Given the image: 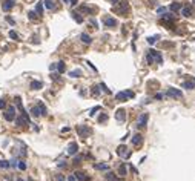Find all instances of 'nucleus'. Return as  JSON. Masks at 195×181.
<instances>
[{
  "label": "nucleus",
  "mask_w": 195,
  "mask_h": 181,
  "mask_svg": "<svg viewBox=\"0 0 195 181\" xmlns=\"http://www.w3.org/2000/svg\"><path fill=\"white\" fill-rule=\"evenodd\" d=\"M117 155H118L120 158H123V160H128V158L131 157V150L128 149V146L120 144V146L117 148Z\"/></svg>",
  "instance_id": "obj_1"
},
{
  "label": "nucleus",
  "mask_w": 195,
  "mask_h": 181,
  "mask_svg": "<svg viewBox=\"0 0 195 181\" xmlns=\"http://www.w3.org/2000/svg\"><path fill=\"white\" fill-rule=\"evenodd\" d=\"M128 98H134V92L132 91H121V92L115 94V100L117 101H126Z\"/></svg>",
  "instance_id": "obj_2"
},
{
  "label": "nucleus",
  "mask_w": 195,
  "mask_h": 181,
  "mask_svg": "<svg viewBox=\"0 0 195 181\" xmlns=\"http://www.w3.org/2000/svg\"><path fill=\"white\" fill-rule=\"evenodd\" d=\"M117 5H118V8H115V11H117L118 14H123V16H126V14L129 12V5H128V2H125V0H120Z\"/></svg>",
  "instance_id": "obj_3"
},
{
  "label": "nucleus",
  "mask_w": 195,
  "mask_h": 181,
  "mask_svg": "<svg viewBox=\"0 0 195 181\" xmlns=\"http://www.w3.org/2000/svg\"><path fill=\"white\" fill-rule=\"evenodd\" d=\"M3 117H5L6 121H12V120L16 118V108H14V106H9L8 109H5Z\"/></svg>",
  "instance_id": "obj_4"
},
{
  "label": "nucleus",
  "mask_w": 195,
  "mask_h": 181,
  "mask_svg": "<svg viewBox=\"0 0 195 181\" xmlns=\"http://www.w3.org/2000/svg\"><path fill=\"white\" fill-rule=\"evenodd\" d=\"M166 97H174V98H183V92L175 88H169L166 92Z\"/></svg>",
  "instance_id": "obj_5"
},
{
  "label": "nucleus",
  "mask_w": 195,
  "mask_h": 181,
  "mask_svg": "<svg viewBox=\"0 0 195 181\" xmlns=\"http://www.w3.org/2000/svg\"><path fill=\"white\" fill-rule=\"evenodd\" d=\"M147 120H149V114L147 112H145V114H141V115L138 117V120H137V128H146L147 124Z\"/></svg>",
  "instance_id": "obj_6"
},
{
  "label": "nucleus",
  "mask_w": 195,
  "mask_h": 181,
  "mask_svg": "<svg viewBox=\"0 0 195 181\" xmlns=\"http://www.w3.org/2000/svg\"><path fill=\"white\" fill-rule=\"evenodd\" d=\"M91 132H92V131H91L88 126H83V124H81V126H77V133L80 135L81 138H86Z\"/></svg>",
  "instance_id": "obj_7"
},
{
  "label": "nucleus",
  "mask_w": 195,
  "mask_h": 181,
  "mask_svg": "<svg viewBox=\"0 0 195 181\" xmlns=\"http://www.w3.org/2000/svg\"><path fill=\"white\" fill-rule=\"evenodd\" d=\"M151 55H152V58H154V62H157V63H163V55L158 52V51H155V49H149L147 51Z\"/></svg>",
  "instance_id": "obj_8"
},
{
  "label": "nucleus",
  "mask_w": 195,
  "mask_h": 181,
  "mask_svg": "<svg viewBox=\"0 0 195 181\" xmlns=\"http://www.w3.org/2000/svg\"><path fill=\"white\" fill-rule=\"evenodd\" d=\"M103 23H105L106 28H114V26H117V20H115L114 17H109V16L103 18Z\"/></svg>",
  "instance_id": "obj_9"
},
{
  "label": "nucleus",
  "mask_w": 195,
  "mask_h": 181,
  "mask_svg": "<svg viewBox=\"0 0 195 181\" xmlns=\"http://www.w3.org/2000/svg\"><path fill=\"white\" fill-rule=\"evenodd\" d=\"M194 6H191V5H189V6H184V8H181V14H183V16L184 17H192L194 16Z\"/></svg>",
  "instance_id": "obj_10"
},
{
  "label": "nucleus",
  "mask_w": 195,
  "mask_h": 181,
  "mask_svg": "<svg viewBox=\"0 0 195 181\" xmlns=\"http://www.w3.org/2000/svg\"><path fill=\"white\" fill-rule=\"evenodd\" d=\"M14 3H16V0H5V2H3V5H2V9H3L5 12H8V11H11V9H12Z\"/></svg>",
  "instance_id": "obj_11"
},
{
  "label": "nucleus",
  "mask_w": 195,
  "mask_h": 181,
  "mask_svg": "<svg viewBox=\"0 0 195 181\" xmlns=\"http://www.w3.org/2000/svg\"><path fill=\"white\" fill-rule=\"evenodd\" d=\"M77 152H79V144L74 141V143H71L68 146V155H75Z\"/></svg>",
  "instance_id": "obj_12"
},
{
  "label": "nucleus",
  "mask_w": 195,
  "mask_h": 181,
  "mask_svg": "<svg viewBox=\"0 0 195 181\" xmlns=\"http://www.w3.org/2000/svg\"><path fill=\"white\" fill-rule=\"evenodd\" d=\"M74 177H75V180H79V181H89V177L84 172H81V170H77L74 173Z\"/></svg>",
  "instance_id": "obj_13"
},
{
  "label": "nucleus",
  "mask_w": 195,
  "mask_h": 181,
  "mask_svg": "<svg viewBox=\"0 0 195 181\" xmlns=\"http://www.w3.org/2000/svg\"><path fill=\"white\" fill-rule=\"evenodd\" d=\"M132 144H134V146H141V144H143V137H141L140 133H135V135L132 137Z\"/></svg>",
  "instance_id": "obj_14"
},
{
  "label": "nucleus",
  "mask_w": 195,
  "mask_h": 181,
  "mask_svg": "<svg viewBox=\"0 0 195 181\" xmlns=\"http://www.w3.org/2000/svg\"><path fill=\"white\" fill-rule=\"evenodd\" d=\"M115 118H117L118 121H125V120H126V111H125V109H118V111L115 112Z\"/></svg>",
  "instance_id": "obj_15"
},
{
  "label": "nucleus",
  "mask_w": 195,
  "mask_h": 181,
  "mask_svg": "<svg viewBox=\"0 0 195 181\" xmlns=\"http://www.w3.org/2000/svg\"><path fill=\"white\" fill-rule=\"evenodd\" d=\"M80 40L84 43V45H91V43H92V37H91V35H88V34H84V32L80 35Z\"/></svg>",
  "instance_id": "obj_16"
},
{
  "label": "nucleus",
  "mask_w": 195,
  "mask_h": 181,
  "mask_svg": "<svg viewBox=\"0 0 195 181\" xmlns=\"http://www.w3.org/2000/svg\"><path fill=\"white\" fill-rule=\"evenodd\" d=\"M43 88V83L38 82V80H34V82H31V89L32 91H38V89H42Z\"/></svg>",
  "instance_id": "obj_17"
},
{
  "label": "nucleus",
  "mask_w": 195,
  "mask_h": 181,
  "mask_svg": "<svg viewBox=\"0 0 195 181\" xmlns=\"http://www.w3.org/2000/svg\"><path fill=\"white\" fill-rule=\"evenodd\" d=\"M80 11L84 12V14H94V12H95V8H89V6L83 5V6H80Z\"/></svg>",
  "instance_id": "obj_18"
},
{
  "label": "nucleus",
  "mask_w": 195,
  "mask_h": 181,
  "mask_svg": "<svg viewBox=\"0 0 195 181\" xmlns=\"http://www.w3.org/2000/svg\"><path fill=\"white\" fill-rule=\"evenodd\" d=\"M181 8H183V6H181V3H178V2H174V3H171V6H169V9H171L172 12H177Z\"/></svg>",
  "instance_id": "obj_19"
},
{
  "label": "nucleus",
  "mask_w": 195,
  "mask_h": 181,
  "mask_svg": "<svg viewBox=\"0 0 195 181\" xmlns=\"http://www.w3.org/2000/svg\"><path fill=\"white\" fill-rule=\"evenodd\" d=\"M55 69H57V72H58V74H63V72H65V69H66L65 62H58V63H55Z\"/></svg>",
  "instance_id": "obj_20"
},
{
  "label": "nucleus",
  "mask_w": 195,
  "mask_h": 181,
  "mask_svg": "<svg viewBox=\"0 0 195 181\" xmlns=\"http://www.w3.org/2000/svg\"><path fill=\"white\" fill-rule=\"evenodd\" d=\"M37 106H38V109H40V115H46L48 109H46L45 103H43V101H38V103H37Z\"/></svg>",
  "instance_id": "obj_21"
},
{
  "label": "nucleus",
  "mask_w": 195,
  "mask_h": 181,
  "mask_svg": "<svg viewBox=\"0 0 195 181\" xmlns=\"http://www.w3.org/2000/svg\"><path fill=\"white\" fill-rule=\"evenodd\" d=\"M43 6H46V9H55V2L54 0H45Z\"/></svg>",
  "instance_id": "obj_22"
},
{
  "label": "nucleus",
  "mask_w": 195,
  "mask_h": 181,
  "mask_svg": "<svg viewBox=\"0 0 195 181\" xmlns=\"http://www.w3.org/2000/svg\"><path fill=\"white\" fill-rule=\"evenodd\" d=\"M29 114H31L32 117H42V115H40V109H38V106H37V104L32 106V108L29 109Z\"/></svg>",
  "instance_id": "obj_23"
},
{
  "label": "nucleus",
  "mask_w": 195,
  "mask_h": 181,
  "mask_svg": "<svg viewBox=\"0 0 195 181\" xmlns=\"http://www.w3.org/2000/svg\"><path fill=\"white\" fill-rule=\"evenodd\" d=\"M126 173H128V169H126V163H123V164L118 167V175H120V177H126Z\"/></svg>",
  "instance_id": "obj_24"
},
{
  "label": "nucleus",
  "mask_w": 195,
  "mask_h": 181,
  "mask_svg": "<svg viewBox=\"0 0 195 181\" xmlns=\"http://www.w3.org/2000/svg\"><path fill=\"white\" fill-rule=\"evenodd\" d=\"M35 12H37V16H43V2H38L35 5Z\"/></svg>",
  "instance_id": "obj_25"
},
{
  "label": "nucleus",
  "mask_w": 195,
  "mask_h": 181,
  "mask_svg": "<svg viewBox=\"0 0 195 181\" xmlns=\"http://www.w3.org/2000/svg\"><path fill=\"white\" fill-rule=\"evenodd\" d=\"M71 17H72L77 23H83V17H81L80 12H71Z\"/></svg>",
  "instance_id": "obj_26"
},
{
  "label": "nucleus",
  "mask_w": 195,
  "mask_h": 181,
  "mask_svg": "<svg viewBox=\"0 0 195 181\" xmlns=\"http://www.w3.org/2000/svg\"><path fill=\"white\" fill-rule=\"evenodd\" d=\"M16 124H17V126H26V124H29V121H26L23 117L20 115V117L16 120Z\"/></svg>",
  "instance_id": "obj_27"
},
{
  "label": "nucleus",
  "mask_w": 195,
  "mask_h": 181,
  "mask_svg": "<svg viewBox=\"0 0 195 181\" xmlns=\"http://www.w3.org/2000/svg\"><path fill=\"white\" fill-rule=\"evenodd\" d=\"M69 77H72V78H79V77H81V69H74V71H71V72H69Z\"/></svg>",
  "instance_id": "obj_28"
},
{
  "label": "nucleus",
  "mask_w": 195,
  "mask_h": 181,
  "mask_svg": "<svg viewBox=\"0 0 195 181\" xmlns=\"http://www.w3.org/2000/svg\"><path fill=\"white\" fill-rule=\"evenodd\" d=\"M161 18L163 22H172V20H175V16L174 14H163Z\"/></svg>",
  "instance_id": "obj_29"
},
{
  "label": "nucleus",
  "mask_w": 195,
  "mask_h": 181,
  "mask_svg": "<svg viewBox=\"0 0 195 181\" xmlns=\"http://www.w3.org/2000/svg\"><path fill=\"white\" fill-rule=\"evenodd\" d=\"M9 167H11V161L0 160V169H9Z\"/></svg>",
  "instance_id": "obj_30"
},
{
  "label": "nucleus",
  "mask_w": 195,
  "mask_h": 181,
  "mask_svg": "<svg viewBox=\"0 0 195 181\" xmlns=\"http://www.w3.org/2000/svg\"><path fill=\"white\" fill-rule=\"evenodd\" d=\"M94 167L97 169V170H108L109 167H108V164H105V163H98V164H94Z\"/></svg>",
  "instance_id": "obj_31"
},
{
  "label": "nucleus",
  "mask_w": 195,
  "mask_h": 181,
  "mask_svg": "<svg viewBox=\"0 0 195 181\" xmlns=\"http://www.w3.org/2000/svg\"><path fill=\"white\" fill-rule=\"evenodd\" d=\"M158 38H160V35H152V37H147V43H149V45H154Z\"/></svg>",
  "instance_id": "obj_32"
},
{
  "label": "nucleus",
  "mask_w": 195,
  "mask_h": 181,
  "mask_svg": "<svg viewBox=\"0 0 195 181\" xmlns=\"http://www.w3.org/2000/svg\"><path fill=\"white\" fill-rule=\"evenodd\" d=\"M106 180L108 181H117V177H115V173H112V172H108V173H106Z\"/></svg>",
  "instance_id": "obj_33"
},
{
  "label": "nucleus",
  "mask_w": 195,
  "mask_h": 181,
  "mask_svg": "<svg viewBox=\"0 0 195 181\" xmlns=\"http://www.w3.org/2000/svg\"><path fill=\"white\" fill-rule=\"evenodd\" d=\"M98 86H100V89H101V91H103L105 94H111V89H108V86H106L105 83H100Z\"/></svg>",
  "instance_id": "obj_34"
},
{
  "label": "nucleus",
  "mask_w": 195,
  "mask_h": 181,
  "mask_svg": "<svg viewBox=\"0 0 195 181\" xmlns=\"http://www.w3.org/2000/svg\"><path fill=\"white\" fill-rule=\"evenodd\" d=\"M195 83H191V82H183V88L184 89H194Z\"/></svg>",
  "instance_id": "obj_35"
},
{
  "label": "nucleus",
  "mask_w": 195,
  "mask_h": 181,
  "mask_svg": "<svg viewBox=\"0 0 195 181\" xmlns=\"http://www.w3.org/2000/svg\"><path fill=\"white\" fill-rule=\"evenodd\" d=\"M91 92H92V95H95V97H97V95H100V86H92V91H91Z\"/></svg>",
  "instance_id": "obj_36"
},
{
  "label": "nucleus",
  "mask_w": 195,
  "mask_h": 181,
  "mask_svg": "<svg viewBox=\"0 0 195 181\" xmlns=\"http://www.w3.org/2000/svg\"><path fill=\"white\" fill-rule=\"evenodd\" d=\"M17 167H18L20 170H25V169H26V163L20 160V161H17Z\"/></svg>",
  "instance_id": "obj_37"
},
{
  "label": "nucleus",
  "mask_w": 195,
  "mask_h": 181,
  "mask_svg": "<svg viewBox=\"0 0 195 181\" xmlns=\"http://www.w3.org/2000/svg\"><path fill=\"white\" fill-rule=\"evenodd\" d=\"M106 120H108V114H105V112H103L101 115L98 117V123H105Z\"/></svg>",
  "instance_id": "obj_38"
},
{
  "label": "nucleus",
  "mask_w": 195,
  "mask_h": 181,
  "mask_svg": "<svg viewBox=\"0 0 195 181\" xmlns=\"http://www.w3.org/2000/svg\"><path fill=\"white\" fill-rule=\"evenodd\" d=\"M28 17H29V20H37V12H34V11H29L28 12Z\"/></svg>",
  "instance_id": "obj_39"
},
{
  "label": "nucleus",
  "mask_w": 195,
  "mask_h": 181,
  "mask_svg": "<svg viewBox=\"0 0 195 181\" xmlns=\"http://www.w3.org/2000/svg\"><path fill=\"white\" fill-rule=\"evenodd\" d=\"M146 62H147V65H152V63H154V58H152V55H151L149 52H146Z\"/></svg>",
  "instance_id": "obj_40"
},
{
  "label": "nucleus",
  "mask_w": 195,
  "mask_h": 181,
  "mask_svg": "<svg viewBox=\"0 0 195 181\" xmlns=\"http://www.w3.org/2000/svg\"><path fill=\"white\" fill-rule=\"evenodd\" d=\"M9 37L12 38V40H18V34L16 31H9Z\"/></svg>",
  "instance_id": "obj_41"
},
{
  "label": "nucleus",
  "mask_w": 195,
  "mask_h": 181,
  "mask_svg": "<svg viewBox=\"0 0 195 181\" xmlns=\"http://www.w3.org/2000/svg\"><path fill=\"white\" fill-rule=\"evenodd\" d=\"M98 111H100V106H95V108H92V109H91V114H89V115H91V117L95 115V112H98Z\"/></svg>",
  "instance_id": "obj_42"
},
{
  "label": "nucleus",
  "mask_w": 195,
  "mask_h": 181,
  "mask_svg": "<svg viewBox=\"0 0 195 181\" xmlns=\"http://www.w3.org/2000/svg\"><path fill=\"white\" fill-rule=\"evenodd\" d=\"M0 109H6V101L3 98H0Z\"/></svg>",
  "instance_id": "obj_43"
},
{
  "label": "nucleus",
  "mask_w": 195,
  "mask_h": 181,
  "mask_svg": "<svg viewBox=\"0 0 195 181\" xmlns=\"http://www.w3.org/2000/svg\"><path fill=\"white\" fill-rule=\"evenodd\" d=\"M164 11H166L164 6H158V8H157V12H158V14H164Z\"/></svg>",
  "instance_id": "obj_44"
},
{
  "label": "nucleus",
  "mask_w": 195,
  "mask_h": 181,
  "mask_svg": "<svg viewBox=\"0 0 195 181\" xmlns=\"http://www.w3.org/2000/svg\"><path fill=\"white\" fill-rule=\"evenodd\" d=\"M89 23H91V25H92L94 28H98V23H97V20H94V18H91V20H89Z\"/></svg>",
  "instance_id": "obj_45"
},
{
  "label": "nucleus",
  "mask_w": 195,
  "mask_h": 181,
  "mask_svg": "<svg viewBox=\"0 0 195 181\" xmlns=\"http://www.w3.org/2000/svg\"><path fill=\"white\" fill-rule=\"evenodd\" d=\"M57 166H58L60 169H65V167H66V161H63V160H62V161H58V164H57Z\"/></svg>",
  "instance_id": "obj_46"
},
{
  "label": "nucleus",
  "mask_w": 195,
  "mask_h": 181,
  "mask_svg": "<svg viewBox=\"0 0 195 181\" xmlns=\"http://www.w3.org/2000/svg\"><path fill=\"white\" fill-rule=\"evenodd\" d=\"M126 166L129 167V169H131V170H132V172H134V173H138V170H137V169H135V167H134V166H132V164H126Z\"/></svg>",
  "instance_id": "obj_47"
},
{
  "label": "nucleus",
  "mask_w": 195,
  "mask_h": 181,
  "mask_svg": "<svg viewBox=\"0 0 195 181\" xmlns=\"http://www.w3.org/2000/svg\"><path fill=\"white\" fill-rule=\"evenodd\" d=\"M86 65H89V68H91V69H92V71H95V72H97V68H95V66L92 65V63H91V62H86Z\"/></svg>",
  "instance_id": "obj_48"
},
{
  "label": "nucleus",
  "mask_w": 195,
  "mask_h": 181,
  "mask_svg": "<svg viewBox=\"0 0 195 181\" xmlns=\"http://www.w3.org/2000/svg\"><path fill=\"white\" fill-rule=\"evenodd\" d=\"M6 22H9L11 25H16V22H14V18H11V17H9V16L6 17Z\"/></svg>",
  "instance_id": "obj_49"
},
{
  "label": "nucleus",
  "mask_w": 195,
  "mask_h": 181,
  "mask_svg": "<svg viewBox=\"0 0 195 181\" xmlns=\"http://www.w3.org/2000/svg\"><path fill=\"white\" fill-rule=\"evenodd\" d=\"M81 161V157L80 155H79V157H75V158H74V163H75V164H79V163H80Z\"/></svg>",
  "instance_id": "obj_50"
},
{
  "label": "nucleus",
  "mask_w": 195,
  "mask_h": 181,
  "mask_svg": "<svg viewBox=\"0 0 195 181\" xmlns=\"http://www.w3.org/2000/svg\"><path fill=\"white\" fill-rule=\"evenodd\" d=\"M51 78L52 80H58V74H51Z\"/></svg>",
  "instance_id": "obj_51"
},
{
  "label": "nucleus",
  "mask_w": 195,
  "mask_h": 181,
  "mask_svg": "<svg viewBox=\"0 0 195 181\" xmlns=\"http://www.w3.org/2000/svg\"><path fill=\"white\" fill-rule=\"evenodd\" d=\"M69 5H71V6H75V5H77V0H69Z\"/></svg>",
  "instance_id": "obj_52"
},
{
  "label": "nucleus",
  "mask_w": 195,
  "mask_h": 181,
  "mask_svg": "<svg viewBox=\"0 0 195 181\" xmlns=\"http://www.w3.org/2000/svg\"><path fill=\"white\" fill-rule=\"evenodd\" d=\"M68 181H77V180H75V177H74V175H69V178H68Z\"/></svg>",
  "instance_id": "obj_53"
},
{
  "label": "nucleus",
  "mask_w": 195,
  "mask_h": 181,
  "mask_svg": "<svg viewBox=\"0 0 195 181\" xmlns=\"http://www.w3.org/2000/svg\"><path fill=\"white\" fill-rule=\"evenodd\" d=\"M57 181H65V178L62 175H57Z\"/></svg>",
  "instance_id": "obj_54"
},
{
  "label": "nucleus",
  "mask_w": 195,
  "mask_h": 181,
  "mask_svg": "<svg viewBox=\"0 0 195 181\" xmlns=\"http://www.w3.org/2000/svg\"><path fill=\"white\" fill-rule=\"evenodd\" d=\"M155 98H157V100H161L163 98V94H157V95H155Z\"/></svg>",
  "instance_id": "obj_55"
},
{
  "label": "nucleus",
  "mask_w": 195,
  "mask_h": 181,
  "mask_svg": "<svg viewBox=\"0 0 195 181\" xmlns=\"http://www.w3.org/2000/svg\"><path fill=\"white\" fill-rule=\"evenodd\" d=\"M49 69H51V71H54V69H55V63H52V65L49 66Z\"/></svg>",
  "instance_id": "obj_56"
},
{
  "label": "nucleus",
  "mask_w": 195,
  "mask_h": 181,
  "mask_svg": "<svg viewBox=\"0 0 195 181\" xmlns=\"http://www.w3.org/2000/svg\"><path fill=\"white\" fill-rule=\"evenodd\" d=\"M111 2H112V3H114V5H117V3H118V2H120V0H111Z\"/></svg>",
  "instance_id": "obj_57"
},
{
  "label": "nucleus",
  "mask_w": 195,
  "mask_h": 181,
  "mask_svg": "<svg viewBox=\"0 0 195 181\" xmlns=\"http://www.w3.org/2000/svg\"><path fill=\"white\" fill-rule=\"evenodd\" d=\"M63 2H65V3H69V0H63Z\"/></svg>",
  "instance_id": "obj_58"
},
{
  "label": "nucleus",
  "mask_w": 195,
  "mask_h": 181,
  "mask_svg": "<svg viewBox=\"0 0 195 181\" xmlns=\"http://www.w3.org/2000/svg\"><path fill=\"white\" fill-rule=\"evenodd\" d=\"M17 181H23V180H22V178H17Z\"/></svg>",
  "instance_id": "obj_59"
},
{
  "label": "nucleus",
  "mask_w": 195,
  "mask_h": 181,
  "mask_svg": "<svg viewBox=\"0 0 195 181\" xmlns=\"http://www.w3.org/2000/svg\"><path fill=\"white\" fill-rule=\"evenodd\" d=\"M117 181H118V180H117Z\"/></svg>",
  "instance_id": "obj_60"
}]
</instances>
